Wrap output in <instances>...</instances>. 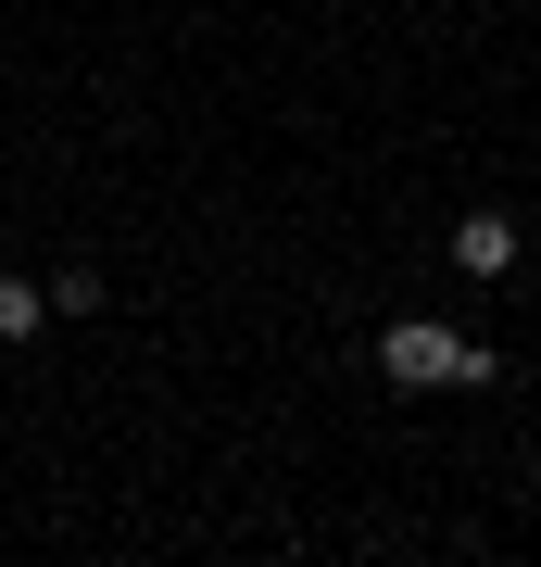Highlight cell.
<instances>
[{
    "mask_svg": "<svg viewBox=\"0 0 541 567\" xmlns=\"http://www.w3.org/2000/svg\"><path fill=\"white\" fill-rule=\"evenodd\" d=\"M378 379H403V391H491L503 353L466 341V328H441V316H391L378 328Z\"/></svg>",
    "mask_w": 541,
    "mask_h": 567,
    "instance_id": "cell-1",
    "label": "cell"
},
{
    "mask_svg": "<svg viewBox=\"0 0 541 567\" xmlns=\"http://www.w3.org/2000/svg\"><path fill=\"white\" fill-rule=\"evenodd\" d=\"M517 252H529V227L503 215V203L454 215V265H466V278H479V290H503V278H517Z\"/></svg>",
    "mask_w": 541,
    "mask_h": 567,
    "instance_id": "cell-2",
    "label": "cell"
},
{
    "mask_svg": "<svg viewBox=\"0 0 541 567\" xmlns=\"http://www.w3.org/2000/svg\"><path fill=\"white\" fill-rule=\"evenodd\" d=\"M51 328V290L39 278H0V341H39Z\"/></svg>",
    "mask_w": 541,
    "mask_h": 567,
    "instance_id": "cell-3",
    "label": "cell"
}]
</instances>
